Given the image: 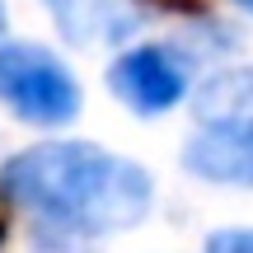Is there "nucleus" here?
I'll return each mask as SVG.
<instances>
[{
  "mask_svg": "<svg viewBox=\"0 0 253 253\" xmlns=\"http://www.w3.org/2000/svg\"><path fill=\"white\" fill-rule=\"evenodd\" d=\"M0 192L28 211L38 235L108 239L150 211V173L136 160L108 155L89 141H47L0 169Z\"/></svg>",
  "mask_w": 253,
  "mask_h": 253,
  "instance_id": "nucleus-1",
  "label": "nucleus"
},
{
  "mask_svg": "<svg viewBox=\"0 0 253 253\" xmlns=\"http://www.w3.org/2000/svg\"><path fill=\"white\" fill-rule=\"evenodd\" d=\"M0 103L33 126H66L80 113V84L61 56L38 42H5L0 52Z\"/></svg>",
  "mask_w": 253,
  "mask_h": 253,
  "instance_id": "nucleus-2",
  "label": "nucleus"
},
{
  "mask_svg": "<svg viewBox=\"0 0 253 253\" xmlns=\"http://www.w3.org/2000/svg\"><path fill=\"white\" fill-rule=\"evenodd\" d=\"M108 89L131 113L155 118V113H169L188 94V71L173 47H131L108 66Z\"/></svg>",
  "mask_w": 253,
  "mask_h": 253,
  "instance_id": "nucleus-3",
  "label": "nucleus"
},
{
  "mask_svg": "<svg viewBox=\"0 0 253 253\" xmlns=\"http://www.w3.org/2000/svg\"><path fill=\"white\" fill-rule=\"evenodd\" d=\"M183 169L211 183H249L253 188V118L202 126L183 145Z\"/></svg>",
  "mask_w": 253,
  "mask_h": 253,
  "instance_id": "nucleus-4",
  "label": "nucleus"
},
{
  "mask_svg": "<svg viewBox=\"0 0 253 253\" xmlns=\"http://www.w3.org/2000/svg\"><path fill=\"white\" fill-rule=\"evenodd\" d=\"M47 5L56 14V28L80 47H118L141 24L126 0H47Z\"/></svg>",
  "mask_w": 253,
  "mask_h": 253,
  "instance_id": "nucleus-5",
  "label": "nucleus"
},
{
  "mask_svg": "<svg viewBox=\"0 0 253 253\" xmlns=\"http://www.w3.org/2000/svg\"><path fill=\"white\" fill-rule=\"evenodd\" d=\"M197 118L207 126L253 118V66H230V71L211 75L197 89Z\"/></svg>",
  "mask_w": 253,
  "mask_h": 253,
  "instance_id": "nucleus-6",
  "label": "nucleus"
},
{
  "mask_svg": "<svg viewBox=\"0 0 253 253\" xmlns=\"http://www.w3.org/2000/svg\"><path fill=\"white\" fill-rule=\"evenodd\" d=\"M202 253H253V230H220L207 239Z\"/></svg>",
  "mask_w": 253,
  "mask_h": 253,
  "instance_id": "nucleus-7",
  "label": "nucleus"
},
{
  "mask_svg": "<svg viewBox=\"0 0 253 253\" xmlns=\"http://www.w3.org/2000/svg\"><path fill=\"white\" fill-rule=\"evenodd\" d=\"M150 5H164V9H178V14H197V0H150Z\"/></svg>",
  "mask_w": 253,
  "mask_h": 253,
  "instance_id": "nucleus-8",
  "label": "nucleus"
},
{
  "mask_svg": "<svg viewBox=\"0 0 253 253\" xmlns=\"http://www.w3.org/2000/svg\"><path fill=\"white\" fill-rule=\"evenodd\" d=\"M5 28H9V19H5V5H0V52H5Z\"/></svg>",
  "mask_w": 253,
  "mask_h": 253,
  "instance_id": "nucleus-9",
  "label": "nucleus"
},
{
  "mask_svg": "<svg viewBox=\"0 0 253 253\" xmlns=\"http://www.w3.org/2000/svg\"><path fill=\"white\" fill-rule=\"evenodd\" d=\"M230 5H239L244 14H253V0H230Z\"/></svg>",
  "mask_w": 253,
  "mask_h": 253,
  "instance_id": "nucleus-10",
  "label": "nucleus"
},
{
  "mask_svg": "<svg viewBox=\"0 0 253 253\" xmlns=\"http://www.w3.org/2000/svg\"><path fill=\"white\" fill-rule=\"evenodd\" d=\"M0 244H5V211H0Z\"/></svg>",
  "mask_w": 253,
  "mask_h": 253,
  "instance_id": "nucleus-11",
  "label": "nucleus"
}]
</instances>
